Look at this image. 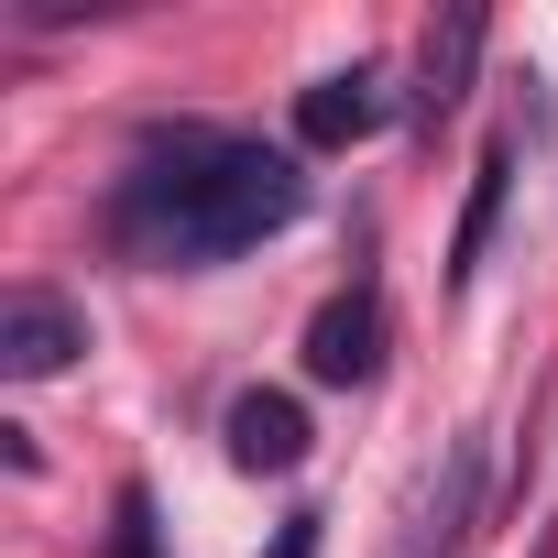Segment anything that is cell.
I'll list each match as a JSON object with an SVG mask.
<instances>
[{
	"label": "cell",
	"instance_id": "cell-1",
	"mask_svg": "<svg viewBox=\"0 0 558 558\" xmlns=\"http://www.w3.org/2000/svg\"><path fill=\"white\" fill-rule=\"evenodd\" d=\"M307 208V165L252 132H154L110 197V241L143 263H230Z\"/></svg>",
	"mask_w": 558,
	"mask_h": 558
},
{
	"label": "cell",
	"instance_id": "cell-2",
	"mask_svg": "<svg viewBox=\"0 0 558 558\" xmlns=\"http://www.w3.org/2000/svg\"><path fill=\"white\" fill-rule=\"evenodd\" d=\"M471 514H482V438H449V449L427 460V482L405 493V536H395V558H460Z\"/></svg>",
	"mask_w": 558,
	"mask_h": 558
},
{
	"label": "cell",
	"instance_id": "cell-3",
	"mask_svg": "<svg viewBox=\"0 0 558 558\" xmlns=\"http://www.w3.org/2000/svg\"><path fill=\"white\" fill-rule=\"evenodd\" d=\"M77 351H88L77 296H56V286H12V307H0V384H56Z\"/></svg>",
	"mask_w": 558,
	"mask_h": 558
},
{
	"label": "cell",
	"instance_id": "cell-4",
	"mask_svg": "<svg viewBox=\"0 0 558 558\" xmlns=\"http://www.w3.org/2000/svg\"><path fill=\"white\" fill-rule=\"evenodd\" d=\"M307 373L318 384H373L384 373V286H340L318 318H307Z\"/></svg>",
	"mask_w": 558,
	"mask_h": 558
},
{
	"label": "cell",
	"instance_id": "cell-5",
	"mask_svg": "<svg viewBox=\"0 0 558 558\" xmlns=\"http://www.w3.org/2000/svg\"><path fill=\"white\" fill-rule=\"evenodd\" d=\"M384 66H340V77H318L307 99H296V143H318V154H340V143H362V132H384Z\"/></svg>",
	"mask_w": 558,
	"mask_h": 558
},
{
	"label": "cell",
	"instance_id": "cell-6",
	"mask_svg": "<svg viewBox=\"0 0 558 558\" xmlns=\"http://www.w3.org/2000/svg\"><path fill=\"white\" fill-rule=\"evenodd\" d=\"M219 438H230V460H241V471H296V460H307V405L252 384V395H230Z\"/></svg>",
	"mask_w": 558,
	"mask_h": 558
},
{
	"label": "cell",
	"instance_id": "cell-7",
	"mask_svg": "<svg viewBox=\"0 0 558 558\" xmlns=\"http://www.w3.org/2000/svg\"><path fill=\"white\" fill-rule=\"evenodd\" d=\"M514 132H493V154H482V175H471V208H460V241H449V286H471L482 274V252H493V230H504V197H514Z\"/></svg>",
	"mask_w": 558,
	"mask_h": 558
},
{
	"label": "cell",
	"instance_id": "cell-8",
	"mask_svg": "<svg viewBox=\"0 0 558 558\" xmlns=\"http://www.w3.org/2000/svg\"><path fill=\"white\" fill-rule=\"evenodd\" d=\"M471 66H482V12H449L427 34V56H416V121H449L460 88H471Z\"/></svg>",
	"mask_w": 558,
	"mask_h": 558
},
{
	"label": "cell",
	"instance_id": "cell-9",
	"mask_svg": "<svg viewBox=\"0 0 558 558\" xmlns=\"http://www.w3.org/2000/svg\"><path fill=\"white\" fill-rule=\"evenodd\" d=\"M274 558H318V514H286V536H274Z\"/></svg>",
	"mask_w": 558,
	"mask_h": 558
}]
</instances>
